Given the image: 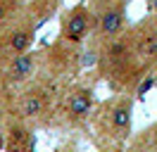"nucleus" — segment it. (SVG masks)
Segmentation results:
<instances>
[{"mask_svg":"<svg viewBox=\"0 0 157 152\" xmlns=\"http://www.w3.org/2000/svg\"><path fill=\"white\" fill-rule=\"evenodd\" d=\"M90 26V14L86 7H74L64 19V28H62V36L67 38L69 43H81Z\"/></svg>","mask_w":157,"mask_h":152,"instance_id":"f257e3e1","label":"nucleus"},{"mask_svg":"<svg viewBox=\"0 0 157 152\" xmlns=\"http://www.w3.org/2000/svg\"><path fill=\"white\" fill-rule=\"evenodd\" d=\"M36 55H31V52H21V55H14L12 57V62L7 64L5 69V76H7V81L10 83H21V81H26L33 71V64H36Z\"/></svg>","mask_w":157,"mask_h":152,"instance_id":"f03ea898","label":"nucleus"},{"mask_svg":"<svg viewBox=\"0 0 157 152\" xmlns=\"http://www.w3.org/2000/svg\"><path fill=\"white\" fill-rule=\"evenodd\" d=\"M124 10L119 7V5H114V7H107L102 14H100L98 19V28L100 33L105 38H114L121 33V28H124Z\"/></svg>","mask_w":157,"mask_h":152,"instance_id":"7ed1b4c3","label":"nucleus"},{"mask_svg":"<svg viewBox=\"0 0 157 152\" xmlns=\"http://www.w3.org/2000/svg\"><path fill=\"white\" fill-rule=\"evenodd\" d=\"M107 119H109V126H112L117 133L124 135V133L128 131V126H131V102H128V100L117 102L112 109H109Z\"/></svg>","mask_w":157,"mask_h":152,"instance_id":"20e7f679","label":"nucleus"},{"mask_svg":"<svg viewBox=\"0 0 157 152\" xmlns=\"http://www.w3.org/2000/svg\"><path fill=\"white\" fill-rule=\"evenodd\" d=\"M90 107H93L90 90H74L71 93V97H69V114H71V119H86L90 114Z\"/></svg>","mask_w":157,"mask_h":152,"instance_id":"39448f33","label":"nucleus"},{"mask_svg":"<svg viewBox=\"0 0 157 152\" xmlns=\"http://www.w3.org/2000/svg\"><path fill=\"white\" fill-rule=\"evenodd\" d=\"M31 36H33V31H31V28H17V31H12V33H10V50L14 52V55L29 52Z\"/></svg>","mask_w":157,"mask_h":152,"instance_id":"423d86ee","label":"nucleus"},{"mask_svg":"<svg viewBox=\"0 0 157 152\" xmlns=\"http://www.w3.org/2000/svg\"><path fill=\"white\" fill-rule=\"evenodd\" d=\"M45 109V95L43 93H29L21 102V114L24 116H38Z\"/></svg>","mask_w":157,"mask_h":152,"instance_id":"0eeeda50","label":"nucleus"},{"mask_svg":"<svg viewBox=\"0 0 157 152\" xmlns=\"http://www.w3.org/2000/svg\"><path fill=\"white\" fill-rule=\"evenodd\" d=\"M29 140L31 135L21 126H14L10 133V140H7V150L10 152H26V147H29Z\"/></svg>","mask_w":157,"mask_h":152,"instance_id":"6e6552de","label":"nucleus"},{"mask_svg":"<svg viewBox=\"0 0 157 152\" xmlns=\"http://www.w3.org/2000/svg\"><path fill=\"white\" fill-rule=\"evenodd\" d=\"M140 50L145 57H157V33H147L140 38Z\"/></svg>","mask_w":157,"mask_h":152,"instance_id":"1a4fd4ad","label":"nucleus"},{"mask_svg":"<svg viewBox=\"0 0 157 152\" xmlns=\"http://www.w3.org/2000/svg\"><path fill=\"white\" fill-rule=\"evenodd\" d=\"M152 86H155V78H152V76H147V78H143V83H140V88H138V97H143V95H145L147 90L152 88Z\"/></svg>","mask_w":157,"mask_h":152,"instance_id":"9d476101","label":"nucleus"},{"mask_svg":"<svg viewBox=\"0 0 157 152\" xmlns=\"http://www.w3.org/2000/svg\"><path fill=\"white\" fill-rule=\"evenodd\" d=\"M5 17H7V2L0 0V21H5Z\"/></svg>","mask_w":157,"mask_h":152,"instance_id":"9b49d317","label":"nucleus"},{"mask_svg":"<svg viewBox=\"0 0 157 152\" xmlns=\"http://www.w3.org/2000/svg\"><path fill=\"white\" fill-rule=\"evenodd\" d=\"M2 71H5V57L0 55V76H2Z\"/></svg>","mask_w":157,"mask_h":152,"instance_id":"f8f14e48","label":"nucleus"},{"mask_svg":"<svg viewBox=\"0 0 157 152\" xmlns=\"http://www.w3.org/2000/svg\"><path fill=\"white\" fill-rule=\"evenodd\" d=\"M150 10H152V12L157 14V0H150Z\"/></svg>","mask_w":157,"mask_h":152,"instance_id":"ddd939ff","label":"nucleus"},{"mask_svg":"<svg viewBox=\"0 0 157 152\" xmlns=\"http://www.w3.org/2000/svg\"><path fill=\"white\" fill-rule=\"evenodd\" d=\"M155 133H157V126H155Z\"/></svg>","mask_w":157,"mask_h":152,"instance_id":"4468645a","label":"nucleus"}]
</instances>
